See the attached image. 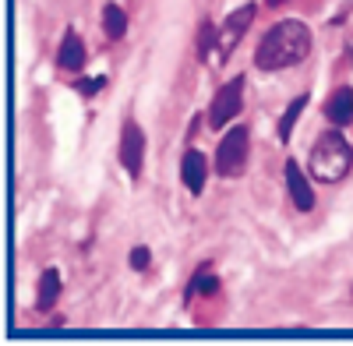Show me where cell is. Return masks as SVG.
I'll list each match as a JSON object with an SVG mask.
<instances>
[{
	"label": "cell",
	"mask_w": 353,
	"mask_h": 346,
	"mask_svg": "<svg viewBox=\"0 0 353 346\" xmlns=\"http://www.w3.org/2000/svg\"><path fill=\"white\" fill-rule=\"evenodd\" d=\"M248 149H251V134L248 128H230L219 141L216 149V173L219 177H237V173H244V163H248Z\"/></svg>",
	"instance_id": "obj_4"
},
{
	"label": "cell",
	"mask_w": 353,
	"mask_h": 346,
	"mask_svg": "<svg viewBox=\"0 0 353 346\" xmlns=\"http://www.w3.org/2000/svg\"><path fill=\"white\" fill-rule=\"evenodd\" d=\"M346 50H350V61H353V32H350V39H346Z\"/></svg>",
	"instance_id": "obj_17"
},
{
	"label": "cell",
	"mask_w": 353,
	"mask_h": 346,
	"mask_svg": "<svg viewBox=\"0 0 353 346\" xmlns=\"http://www.w3.org/2000/svg\"><path fill=\"white\" fill-rule=\"evenodd\" d=\"M241 106H244V74L230 78L223 89L212 96V106H209V128H226V124L241 113Z\"/></svg>",
	"instance_id": "obj_5"
},
{
	"label": "cell",
	"mask_w": 353,
	"mask_h": 346,
	"mask_svg": "<svg viewBox=\"0 0 353 346\" xmlns=\"http://www.w3.org/2000/svg\"><path fill=\"white\" fill-rule=\"evenodd\" d=\"M254 4H244V8H237V11H230V18L216 28V43H212V50H209V61L205 64H212V68H219V64H226L230 57H233V50H237V43L244 39V32L251 28V21H254Z\"/></svg>",
	"instance_id": "obj_3"
},
{
	"label": "cell",
	"mask_w": 353,
	"mask_h": 346,
	"mask_svg": "<svg viewBox=\"0 0 353 346\" xmlns=\"http://www.w3.org/2000/svg\"><path fill=\"white\" fill-rule=\"evenodd\" d=\"M149 262H152V251L145 247V244H138V247L131 251V269H134V272H145V269H149Z\"/></svg>",
	"instance_id": "obj_16"
},
{
	"label": "cell",
	"mask_w": 353,
	"mask_h": 346,
	"mask_svg": "<svg viewBox=\"0 0 353 346\" xmlns=\"http://www.w3.org/2000/svg\"><path fill=\"white\" fill-rule=\"evenodd\" d=\"M304 106H307V96H297V99H293V103L286 106V113H283V117H279V141H283V145L290 141L293 128H297V121H301Z\"/></svg>",
	"instance_id": "obj_14"
},
{
	"label": "cell",
	"mask_w": 353,
	"mask_h": 346,
	"mask_svg": "<svg viewBox=\"0 0 353 346\" xmlns=\"http://www.w3.org/2000/svg\"><path fill=\"white\" fill-rule=\"evenodd\" d=\"M325 117H329V124H336V128H346V124L353 121V89H350V85H339V89L329 96Z\"/></svg>",
	"instance_id": "obj_10"
},
{
	"label": "cell",
	"mask_w": 353,
	"mask_h": 346,
	"mask_svg": "<svg viewBox=\"0 0 353 346\" xmlns=\"http://www.w3.org/2000/svg\"><path fill=\"white\" fill-rule=\"evenodd\" d=\"M307 53H311V28L297 18H286V21H276L258 39L254 68L258 71H286V68H297L301 61H307Z\"/></svg>",
	"instance_id": "obj_1"
},
{
	"label": "cell",
	"mask_w": 353,
	"mask_h": 346,
	"mask_svg": "<svg viewBox=\"0 0 353 346\" xmlns=\"http://www.w3.org/2000/svg\"><path fill=\"white\" fill-rule=\"evenodd\" d=\"M103 28H106V36L117 43V39H124L128 36V11L121 4H106L103 8Z\"/></svg>",
	"instance_id": "obj_13"
},
{
	"label": "cell",
	"mask_w": 353,
	"mask_h": 346,
	"mask_svg": "<svg viewBox=\"0 0 353 346\" xmlns=\"http://www.w3.org/2000/svg\"><path fill=\"white\" fill-rule=\"evenodd\" d=\"M57 68L68 71V74H78L85 68V43H81L78 32H71V28L64 32L61 46H57Z\"/></svg>",
	"instance_id": "obj_9"
},
{
	"label": "cell",
	"mask_w": 353,
	"mask_h": 346,
	"mask_svg": "<svg viewBox=\"0 0 353 346\" xmlns=\"http://www.w3.org/2000/svg\"><path fill=\"white\" fill-rule=\"evenodd\" d=\"M57 301H61V272H57V269H46V272H43V279H39L36 307H39V311H50Z\"/></svg>",
	"instance_id": "obj_11"
},
{
	"label": "cell",
	"mask_w": 353,
	"mask_h": 346,
	"mask_svg": "<svg viewBox=\"0 0 353 346\" xmlns=\"http://www.w3.org/2000/svg\"><path fill=\"white\" fill-rule=\"evenodd\" d=\"M219 290V276H216V269L205 262V265H198V272L191 276V286H188V297H194V294H201V297H212Z\"/></svg>",
	"instance_id": "obj_12"
},
{
	"label": "cell",
	"mask_w": 353,
	"mask_h": 346,
	"mask_svg": "<svg viewBox=\"0 0 353 346\" xmlns=\"http://www.w3.org/2000/svg\"><path fill=\"white\" fill-rule=\"evenodd\" d=\"M181 181L191 194H201L205 191V181H209V159H205L198 149H188L184 159H181Z\"/></svg>",
	"instance_id": "obj_8"
},
{
	"label": "cell",
	"mask_w": 353,
	"mask_h": 346,
	"mask_svg": "<svg viewBox=\"0 0 353 346\" xmlns=\"http://www.w3.org/2000/svg\"><path fill=\"white\" fill-rule=\"evenodd\" d=\"M279 4H286V0H269V8H279Z\"/></svg>",
	"instance_id": "obj_18"
},
{
	"label": "cell",
	"mask_w": 353,
	"mask_h": 346,
	"mask_svg": "<svg viewBox=\"0 0 353 346\" xmlns=\"http://www.w3.org/2000/svg\"><path fill=\"white\" fill-rule=\"evenodd\" d=\"M286 191H290V201L301 212H311L314 209V191H311V184L304 177V170L297 166V159H286Z\"/></svg>",
	"instance_id": "obj_7"
},
{
	"label": "cell",
	"mask_w": 353,
	"mask_h": 346,
	"mask_svg": "<svg viewBox=\"0 0 353 346\" xmlns=\"http://www.w3.org/2000/svg\"><path fill=\"white\" fill-rule=\"evenodd\" d=\"M353 166V145L346 141V134L336 128V131H325L314 145H311V156H307V170L311 177L321 181V184H339Z\"/></svg>",
	"instance_id": "obj_2"
},
{
	"label": "cell",
	"mask_w": 353,
	"mask_h": 346,
	"mask_svg": "<svg viewBox=\"0 0 353 346\" xmlns=\"http://www.w3.org/2000/svg\"><path fill=\"white\" fill-rule=\"evenodd\" d=\"M74 89H78L81 96H96V92H103V89H106V78H103V74H92V78H74Z\"/></svg>",
	"instance_id": "obj_15"
},
{
	"label": "cell",
	"mask_w": 353,
	"mask_h": 346,
	"mask_svg": "<svg viewBox=\"0 0 353 346\" xmlns=\"http://www.w3.org/2000/svg\"><path fill=\"white\" fill-rule=\"evenodd\" d=\"M121 166L128 170V177L138 181L145 166V131L138 121H124L121 128Z\"/></svg>",
	"instance_id": "obj_6"
}]
</instances>
